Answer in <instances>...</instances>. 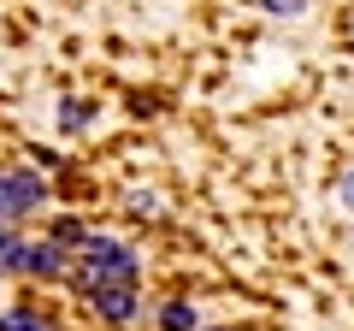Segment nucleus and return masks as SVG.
<instances>
[{"label": "nucleus", "mask_w": 354, "mask_h": 331, "mask_svg": "<svg viewBox=\"0 0 354 331\" xmlns=\"http://www.w3.org/2000/svg\"><path fill=\"white\" fill-rule=\"evenodd\" d=\"M77 249H83L77 284H83L88 296L106 290V284H136V249H124V242H113V237H83Z\"/></svg>", "instance_id": "nucleus-1"}, {"label": "nucleus", "mask_w": 354, "mask_h": 331, "mask_svg": "<svg viewBox=\"0 0 354 331\" xmlns=\"http://www.w3.org/2000/svg\"><path fill=\"white\" fill-rule=\"evenodd\" d=\"M48 202V184L36 172H12V178H0V219H18V213H36Z\"/></svg>", "instance_id": "nucleus-2"}, {"label": "nucleus", "mask_w": 354, "mask_h": 331, "mask_svg": "<svg viewBox=\"0 0 354 331\" xmlns=\"http://www.w3.org/2000/svg\"><path fill=\"white\" fill-rule=\"evenodd\" d=\"M136 290H130V284H106V290H95V314L106 319V325H130V319H136Z\"/></svg>", "instance_id": "nucleus-3"}, {"label": "nucleus", "mask_w": 354, "mask_h": 331, "mask_svg": "<svg viewBox=\"0 0 354 331\" xmlns=\"http://www.w3.org/2000/svg\"><path fill=\"white\" fill-rule=\"evenodd\" d=\"M18 272H30V278H59L65 272V249L59 242H24V260H18Z\"/></svg>", "instance_id": "nucleus-4"}, {"label": "nucleus", "mask_w": 354, "mask_h": 331, "mask_svg": "<svg viewBox=\"0 0 354 331\" xmlns=\"http://www.w3.org/2000/svg\"><path fill=\"white\" fill-rule=\"evenodd\" d=\"M160 325L165 331H195V307L189 302H165L160 307Z\"/></svg>", "instance_id": "nucleus-5"}, {"label": "nucleus", "mask_w": 354, "mask_h": 331, "mask_svg": "<svg viewBox=\"0 0 354 331\" xmlns=\"http://www.w3.org/2000/svg\"><path fill=\"white\" fill-rule=\"evenodd\" d=\"M0 331H41V319L30 307H12V314H0Z\"/></svg>", "instance_id": "nucleus-6"}, {"label": "nucleus", "mask_w": 354, "mask_h": 331, "mask_svg": "<svg viewBox=\"0 0 354 331\" xmlns=\"http://www.w3.org/2000/svg\"><path fill=\"white\" fill-rule=\"evenodd\" d=\"M53 242H83V219H53Z\"/></svg>", "instance_id": "nucleus-7"}, {"label": "nucleus", "mask_w": 354, "mask_h": 331, "mask_svg": "<svg viewBox=\"0 0 354 331\" xmlns=\"http://www.w3.org/2000/svg\"><path fill=\"white\" fill-rule=\"evenodd\" d=\"M59 125H65V130H77V125H88V107H83V101H65V113H59Z\"/></svg>", "instance_id": "nucleus-8"}, {"label": "nucleus", "mask_w": 354, "mask_h": 331, "mask_svg": "<svg viewBox=\"0 0 354 331\" xmlns=\"http://www.w3.org/2000/svg\"><path fill=\"white\" fill-rule=\"evenodd\" d=\"M260 6H266V12H278V18H295L307 0H260Z\"/></svg>", "instance_id": "nucleus-9"}, {"label": "nucleus", "mask_w": 354, "mask_h": 331, "mask_svg": "<svg viewBox=\"0 0 354 331\" xmlns=\"http://www.w3.org/2000/svg\"><path fill=\"white\" fill-rule=\"evenodd\" d=\"M342 202H348V213H354V172L342 178Z\"/></svg>", "instance_id": "nucleus-10"}]
</instances>
